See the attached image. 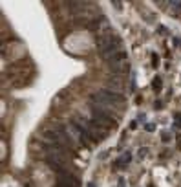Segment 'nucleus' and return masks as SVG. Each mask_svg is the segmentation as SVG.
<instances>
[{
	"instance_id": "f257e3e1",
	"label": "nucleus",
	"mask_w": 181,
	"mask_h": 187,
	"mask_svg": "<svg viewBox=\"0 0 181 187\" xmlns=\"http://www.w3.org/2000/svg\"><path fill=\"white\" fill-rule=\"evenodd\" d=\"M92 103L95 108H101L104 112H114V110H123L124 106V97L121 94H115L112 90H99L95 94H92Z\"/></svg>"
},
{
	"instance_id": "f03ea898",
	"label": "nucleus",
	"mask_w": 181,
	"mask_h": 187,
	"mask_svg": "<svg viewBox=\"0 0 181 187\" xmlns=\"http://www.w3.org/2000/svg\"><path fill=\"white\" fill-rule=\"evenodd\" d=\"M97 50L101 52L103 59L108 61V59L114 57L117 52H121V40H119V37L115 33H112V31L103 33V35L97 37Z\"/></svg>"
},
{
	"instance_id": "7ed1b4c3",
	"label": "nucleus",
	"mask_w": 181,
	"mask_h": 187,
	"mask_svg": "<svg viewBox=\"0 0 181 187\" xmlns=\"http://www.w3.org/2000/svg\"><path fill=\"white\" fill-rule=\"evenodd\" d=\"M106 62H108V68H110L114 74H126L128 70H130V64H128V61H126V53H124L123 50L117 52L114 57L108 59Z\"/></svg>"
},
{
	"instance_id": "20e7f679",
	"label": "nucleus",
	"mask_w": 181,
	"mask_h": 187,
	"mask_svg": "<svg viewBox=\"0 0 181 187\" xmlns=\"http://www.w3.org/2000/svg\"><path fill=\"white\" fill-rule=\"evenodd\" d=\"M92 121L95 123V125H99V127H103V128H110V127H114L115 123H114V119H112V116L108 114V112H104V110H101V108H92Z\"/></svg>"
},
{
	"instance_id": "39448f33",
	"label": "nucleus",
	"mask_w": 181,
	"mask_h": 187,
	"mask_svg": "<svg viewBox=\"0 0 181 187\" xmlns=\"http://www.w3.org/2000/svg\"><path fill=\"white\" fill-rule=\"evenodd\" d=\"M59 185H64V187H81V182L73 176V174H70L68 171H60L59 173V182H57Z\"/></svg>"
},
{
	"instance_id": "423d86ee",
	"label": "nucleus",
	"mask_w": 181,
	"mask_h": 187,
	"mask_svg": "<svg viewBox=\"0 0 181 187\" xmlns=\"http://www.w3.org/2000/svg\"><path fill=\"white\" fill-rule=\"evenodd\" d=\"M88 28L92 30V31H99V35L103 33L101 30H106V31H110V24H108V20H106L104 17H101V18H94V20L88 24Z\"/></svg>"
},
{
	"instance_id": "0eeeda50",
	"label": "nucleus",
	"mask_w": 181,
	"mask_h": 187,
	"mask_svg": "<svg viewBox=\"0 0 181 187\" xmlns=\"http://www.w3.org/2000/svg\"><path fill=\"white\" fill-rule=\"evenodd\" d=\"M106 90H112V92H115V94H121L123 90H124V84L119 81V79H115V77H110L108 81H106Z\"/></svg>"
},
{
	"instance_id": "6e6552de",
	"label": "nucleus",
	"mask_w": 181,
	"mask_h": 187,
	"mask_svg": "<svg viewBox=\"0 0 181 187\" xmlns=\"http://www.w3.org/2000/svg\"><path fill=\"white\" fill-rule=\"evenodd\" d=\"M130 160H132V154H130V152H124L121 158H117V160H115V167H123V165H128V163H130Z\"/></svg>"
},
{
	"instance_id": "1a4fd4ad",
	"label": "nucleus",
	"mask_w": 181,
	"mask_h": 187,
	"mask_svg": "<svg viewBox=\"0 0 181 187\" xmlns=\"http://www.w3.org/2000/svg\"><path fill=\"white\" fill-rule=\"evenodd\" d=\"M152 88H154L155 92H159V90L163 88V81H161V77H154V81H152Z\"/></svg>"
},
{
	"instance_id": "9d476101",
	"label": "nucleus",
	"mask_w": 181,
	"mask_h": 187,
	"mask_svg": "<svg viewBox=\"0 0 181 187\" xmlns=\"http://www.w3.org/2000/svg\"><path fill=\"white\" fill-rule=\"evenodd\" d=\"M170 6H172V11H181V2H177V0H174V2H170Z\"/></svg>"
},
{
	"instance_id": "9b49d317",
	"label": "nucleus",
	"mask_w": 181,
	"mask_h": 187,
	"mask_svg": "<svg viewBox=\"0 0 181 187\" xmlns=\"http://www.w3.org/2000/svg\"><path fill=\"white\" fill-rule=\"evenodd\" d=\"M157 64H159V59H157V55H155V53H152V66H154V68H157Z\"/></svg>"
},
{
	"instance_id": "f8f14e48",
	"label": "nucleus",
	"mask_w": 181,
	"mask_h": 187,
	"mask_svg": "<svg viewBox=\"0 0 181 187\" xmlns=\"http://www.w3.org/2000/svg\"><path fill=\"white\" fill-rule=\"evenodd\" d=\"M174 118H176V125H177V127H181V114L177 112V114L174 116Z\"/></svg>"
},
{
	"instance_id": "ddd939ff",
	"label": "nucleus",
	"mask_w": 181,
	"mask_h": 187,
	"mask_svg": "<svg viewBox=\"0 0 181 187\" xmlns=\"http://www.w3.org/2000/svg\"><path fill=\"white\" fill-rule=\"evenodd\" d=\"M163 141H170V134L168 132H163Z\"/></svg>"
},
{
	"instance_id": "4468645a",
	"label": "nucleus",
	"mask_w": 181,
	"mask_h": 187,
	"mask_svg": "<svg viewBox=\"0 0 181 187\" xmlns=\"http://www.w3.org/2000/svg\"><path fill=\"white\" fill-rule=\"evenodd\" d=\"M145 128H146V130H148V132H152V130H154V128H155V127H154V125H152V123H148V125H146V127H145Z\"/></svg>"
},
{
	"instance_id": "2eb2a0df",
	"label": "nucleus",
	"mask_w": 181,
	"mask_h": 187,
	"mask_svg": "<svg viewBox=\"0 0 181 187\" xmlns=\"http://www.w3.org/2000/svg\"><path fill=\"white\" fill-rule=\"evenodd\" d=\"M146 152H148V151H146V149H141V151H139V156H141V158H143V156H146Z\"/></svg>"
},
{
	"instance_id": "dca6fc26",
	"label": "nucleus",
	"mask_w": 181,
	"mask_h": 187,
	"mask_svg": "<svg viewBox=\"0 0 181 187\" xmlns=\"http://www.w3.org/2000/svg\"><path fill=\"white\" fill-rule=\"evenodd\" d=\"M114 6H115V8H117V9H119V11H121V9H123V6H121V2H114Z\"/></svg>"
},
{
	"instance_id": "f3484780",
	"label": "nucleus",
	"mask_w": 181,
	"mask_h": 187,
	"mask_svg": "<svg viewBox=\"0 0 181 187\" xmlns=\"http://www.w3.org/2000/svg\"><path fill=\"white\" fill-rule=\"evenodd\" d=\"M177 145H179V149H181V136L177 138Z\"/></svg>"
},
{
	"instance_id": "a211bd4d",
	"label": "nucleus",
	"mask_w": 181,
	"mask_h": 187,
	"mask_svg": "<svg viewBox=\"0 0 181 187\" xmlns=\"http://www.w3.org/2000/svg\"><path fill=\"white\" fill-rule=\"evenodd\" d=\"M88 187H95V183H90V185H88Z\"/></svg>"
}]
</instances>
